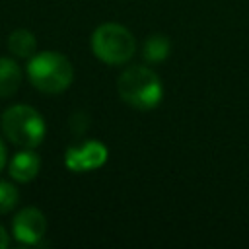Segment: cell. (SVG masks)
Returning <instances> with one entry per match:
<instances>
[{
	"label": "cell",
	"instance_id": "9c48e42d",
	"mask_svg": "<svg viewBox=\"0 0 249 249\" xmlns=\"http://www.w3.org/2000/svg\"><path fill=\"white\" fill-rule=\"evenodd\" d=\"M169 53H171V41H169L165 35H161V33L150 35V37L144 41V45H142V56H144V60L150 62V64H160V62H163V60L169 56Z\"/></svg>",
	"mask_w": 249,
	"mask_h": 249
},
{
	"label": "cell",
	"instance_id": "4fadbf2b",
	"mask_svg": "<svg viewBox=\"0 0 249 249\" xmlns=\"http://www.w3.org/2000/svg\"><path fill=\"white\" fill-rule=\"evenodd\" d=\"M8 243H10V239H8V233H6V230L0 226V249L8 247Z\"/></svg>",
	"mask_w": 249,
	"mask_h": 249
},
{
	"label": "cell",
	"instance_id": "7a4b0ae2",
	"mask_svg": "<svg viewBox=\"0 0 249 249\" xmlns=\"http://www.w3.org/2000/svg\"><path fill=\"white\" fill-rule=\"evenodd\" d=\"M27 78L43 93L54 95L62 93L74 80V66L72 62L54 51H43L29 58L27 62Z\"/></svg>",
	"mask_w": 249,
	"mask_h": 249
},
{
	"label": "cell",
	"instance_id": "3957f363",
	"mask_svg": "<svg viewBox=\"0 0 249 249\" xmlns=\"http://www.w3.org/2000/svg\"><path fill=\"white\" fill-rule=\"evenodd\" d=\"M91 51L93 54L111 66L126 64L136 53V39L128 27L121 23H101L91 33Z\"/></svg>",
	"mask_w": 249,
	"mask_h": 249
},
{
	"label": "cell",
	"instance_id": "5b68a950",
	"mask_svg": "<svg viewBox=\"0 0 249 249\" xmlns=\"http://www.w3.org/2000/svg\"><path fill=\"white\" fill-rule=\"evenodd\" d=\"M107 146L101 144L99 140H88L80 146H72L66 150L64 163L70 171L74 173H84V171H93L99 169L107 161Z\"/></svg>",
	"mask_w": 249,
	"mask_h": 249
},
{
	"label": "cell",
	"instance_id": "8992f818",
	"mask_svg": "<svg viewBox=\"0 0 249 249\" xmlns=\"http://www.w3.org/2000/svg\"><path fill=\"white\" fill-rule=\"evenodd\" d=\"M47 231V220L45 214L35 208V206H27L23 210H19L12 222V233L19 243L25 245H35L41 241V237Z\"/></svg>",
	"mask_w": 249,
	"mask_h": 249
},
{
	"label": "cell",
	"instance_id": "52a82bcc",
	"mask_svg": "<svg viewBox=\"0 0 249 249\" xmlns=\"http://www.w3.org/2000/svg\"><path fill=\"white\" fill-rule=\"evenodd\" d=\"M39 169H41V160L33 152V148H23V152H18L10 161V175L19 183H27L35 179Z\"/></svg>",
	"mask_w": 249,
	"mask_h": 249
},
{
	"label": "cell",
	"instance_id": "ba28073f",
	"mask_svg": "<svg viewBox=\"0 0 249 249\" xmlns=\"http://www.w3.org/2000/svg\"><path fill=\"white\" fill-rule=\"evenodd\" d=\"M19 84H21L19 64L8 56H0V99L14 95Z\"/></svg>",
	"mask_w": 249,
	"mask_h": 249
},
{
	"label": "cell",
	"instance_id": "7c38bea8",
	"mask_svg": "<svg viewBox=\"0 0 249 249\" xmlns=\"http://www.w3.org/2000/svg\"><path fill=\"white\" fill-rule=\"evenodd\" d=\"M6 161H8V158H6V146H4V142L0 140V171L6 167Z\"/></svg>",
	"mask_w": 249,
	"mask_h": 249
},
{
	"label": "cell",
	"instance_id": "8fae6325",
	"mask_svg": "<svg viewBox=\"0 0 249 249\" xmlns=\"http://www.w3.org/2000/svg\"><path fill=\"white\" fill-rule=\"evenodd\" d=\"M18 198H19L18 189L8 181H0V214L10 212L18 204Z\"/></svg>",
	"mask_w": 249,
	"mask_h": 249
},
{
	"label": "cell",
	"instance_id": "6da1fadb",
	"mask_svg": "<svg viewBox=\"0 0 249 249\" xmlns=\"http://www.w3.org/2000/svg\"><path fill=\"white\" fill-rule=\"evenodd\" d=\"M119 97L138 111H150L160 105L163 97V86L160 76L144 64L126 66L117 80Z\"/></svg>",
	"mask_w": 249,
	"mask_h": 249
},
{
	"label": "cell",
	"instance_id": "277c9868",
	"mask_svg": "<svg viewBox=\"0 0 249 249\" xmlns=\"http://www.w3.org/2000/svg\"><path fill=\"white\" fill-rule=\"evenodd\" d=\"M4 136L21 148H37L45 138V119L31 105H12L0 119Z\"/></svg>",
	"mask_w": 249,
	"mask_h": 249
},
{
	"label": "cell",
	"instance_id": "30bf717a",
	"mask_svg": "<svg viewBox=\"0 0 249 249\" xmlns=\"http://www.w3.org/2000/svg\"><path fill=\"white\" fill-rule=\"evenodd\" d=\"M8 49L19 58H31L37 51V39L29 29H14L8 37Z\"/></svg>",
	"mask_w": 249,
	"mask_h": 249
}]
</instances>
